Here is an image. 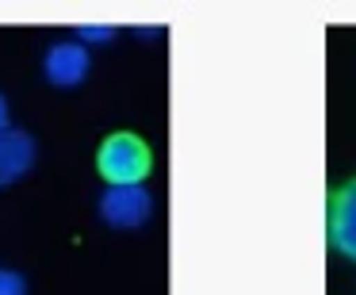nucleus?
Segmentation results:
<instances>
[{
    "mask_svg": "<svg viewBox=\"0 0 356 295\" xmlns=\"http://www.w3.org/2000/svg\"><path fill=\"white\" fill-rule=\"evenodd\" d=\"M96 169L108 184H146L154 169V150L134 131H115L96 150Z\"/></svg>",
    "mask_w": 356,
    "mask_h": 295,
    "instance_id": "obj_1",
    "label": "nucleus"
},
{
    "mask_svg": "<svg viewBox=\"0 0 356 295\" xmlns=\"http://www.w3.org/2000/svg\"><path fill=\"white\" fill-rule=\"evenodd\" d=\"M325 238L337 257L356 264V177L330 188L325 200Z\"/></svg>",
    "mask_w": 356,
    "mask_h": 295,
    "instance_id": "obj_2",
    "label": "nucleus"
},
{
    "mask_svg": "<svg viewBox=\"0 0 356 295\" xmlns=\"http://www.w3.org/2000/svg\"><path fill=\"white\" fill-rule=\"evenodd\" d=\"M96 211L111 230H138L154 215V196L146 192V184H108Z\"/></svg>",
    "mask_w": 356,
    "mask_h": 295,
    "instance_id": "obj_3",
    "label": "nucleus"
},
{
    "mask_svg": "<svg viewBox=\"0 0 356 295\" xmlns=\"http://www.w3.org/2000/svg\"><path fill=\"white\" fill-rule=\"evenodd\" d=\"M88 70H92V62H88V50L85 42H54V47L47 50V58H42V73H47L50 85L58 88H77L81 81L88 77Z\"/></svg>",
    "mask_w": 356,
    "mask_h": 295,
    "instance_id": "obj_4",
    "label": "nucleus"
},
{
    "mask_svg": "<svg viewBox=\"0 0 356 295\" xmlns=\"http://www.w3.org/2000/svg\"><path fill=\"white\" fill-rule=\"evenodd\" d=\"M35 157H39V146L27 131H4L0 134V188L16 184L19 177L35 169Z\"/></svg>",
    "mask_w": 356,
    "mask_h": 295,
    "instance_id": "obj_5",
    "label": "nucleus"
},
{
    "mask_svg": "<svg viewBox=\"0 0 356 295\" xmlns=\"http://www.w3.org/2000/svg\"><path fill=\"white\" fill-rule=\"evenodd\" d=\"M0 295H27V280L16 269H0Z\"/></svg>",
    "mask_w": 356,
    "mask_h": 295,
    "instance_id": "obj_6",
    "label": "nucleus"
},
{
    "mask_svg": "<svg viewBox=\"0 0 356 295\" xmlns=\"http://www.w3.org/2000/svg\"><path fill=\"white\" fill-rule=\"evenodd\" d=\"M111 35H115V27H108V24H81L77 27V39H85V42H108Z\"/></svg>",
    "mask_w": 356,
    "mask_h": 295,
    "instance_id": "obj_7",
    "label": "nucleus"
},
{
    "mask_svg": "<svg viewBox=\"0 0 356 295\" xmlns=\"http://www.w3.org/2000/svg\"><path fill=\"white\" fill-rule=\"evenodd\" d=\"M8 131V100H4V96H0V134Z\"/></svg>",
    "mask_w": 356,
    "mask_h": 295,
    "instance_id": "obj_8",
    "label": "nucleus"
}]
</instances>
